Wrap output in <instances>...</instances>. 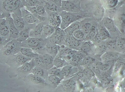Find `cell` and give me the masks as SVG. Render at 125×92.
<instances>
[{"instance_id":"obj_51","label":"cell","mask_w":125,"mask_h":92,"mask_svg":"<svg viewBox=\"0 0 125 92\" xmlns=\"http://www.w3.org/2000/svg\"><path fill=\"white\" fill-rule=\"evenodd\" d=\"M9 41L5 38L0 35V45L6 44Z\"/></svg>"},{"instance_id":"obj_21","label":"cell","mask_w":125,"mask_h":92,"mask_svg":"<svg viewBox=\"0 0 125 92\" xmlns=\"http://www.w3.org/2000/svg\"><path fill=\"white\" fill-rule=\"evenodd\" d=\"M31 73L42 77L47 82L49 75L48 70L36 66L33 68Z\"/></svg>"},{"instance_id":"obj_50","label":"cell","mask_w":125,"mask_h":92,"mask_svg":"<svg viewBox=\"0 0 125 92\" xmlns=\"http://www.w3.org/2000/svg\"><path fill=\"white\" fill-rule=\"evenodd\" d=\"M46 1L52 2L59 7H61L62 0H44Z\"/></svg>"},{"instance_id":"obj_34","label":"cell","mask_w":125,"mask_h":92,"mask_svg":"<svg viewBox=\"0 0 125 92\" xmlns=\"http://www.w3.org/2000/svg\"><path fill=\"white\" fill-rule=\"evenodd\" d=\"M98 32L102 41L106 39L110 36L109 33L105 28L102 27Z\"/></svg>"},{"instance_id":"obj_53","label":"cell","mask_w":125,"mask_h":92,"mask_svg":"<svg viewBox=\"0 0 125 92\" xmlns=\"http://www.w3.org/2000/svg\"><path fill=\"white\" fill-rule=\"evenodd\" d=\"M44 0H39L40 1V2H42V1Z\"/></svg>"},{"instance_id":"obj_27","label":"cell","mask_w":125,"mask_h":92,"mask_svg":"<svg viewBox=\"0 0 125 92\" xmlns=\"http://www.w3.org/2000/svg\"><path fill=\"white\" fill-rule=\"evenodd\" d=\"M20 52L23 55L32 58H38L41 55L28 48L21 47Z\"/></svg>"},{"instance_id":"obj_41","label":"cell","mask_w":125,"mask_h":92,"mask_svg":"<svg viewBox=\"0 0 125 92\" xmlns=\"http://www.w3.org/2000/svg\"><path fill=\"white\" fill-rule=\"evenodd\" d=\"M84 73L85 75L89 79H91L94 75V73L92 70L89 68H86L84 70Z\"/></svg>"},{"instance_id":"obj_35","label":"cell","mask_w":125,"mask_h":92,"mask_svg":"<svg viewBox=\"0 0 125 92\" xmlns=\"http://www.w3.org/2000/svg\"><path fill=\"white\" fill-rule=\"evenodd\" d=\"M117 48L120 50L125 49V38L119 37L116 42Z\"/></svg>"},{"instance_id":"obj_43","label":"cell","mask_w":125,"mask_h":92,"mask_svg":"<svg viewBox=\"0 0 125 92\" xmlns=\"http://www.w3.org/2000/svg\"><path fill=\"white\" fill-rule=\"evenodd\" d=\"M93 61L92 58L89 56H86L84 58L82 62L84 65H88L92 63Z\"/></svg>"},{"instance_id":"obj_49","label":"cell","mask_w":125,"mask_h":92,"mask_svg":"<svg viewBox=\"0 0 125 92\" xmlns=\"http://www.w3.org/2000/svg\"><path fill=\"white\" fill-rule=\"evenodd\" d=\"M99 67L101 70L103 71H106L109 68V65L108 64H103L101 65Z\"/></svg>"},{"instance_id":"obj_40","label":"cell","mask_w":125,"mask_h":92,"mask_svg":"<svg viewBox=\"0 0 125 92\" xmlns=\"http://www.w3.org/2000/svg\"><path fill=\"white\" fill-rule=\"evenodd\" d=\"M92 25L90 23H87L84 24L82 27L83 31L87 34L90 31Z\"/></svg>"},{"instance_id":"obj_4","label":"cell","mask_w":125,"mask_h":92,"mask_svg":"<svg viewBox=\"0 0 125 92\" xmlns=\"http://www.w3.org/2000/svg\"><path fill=\"white\" fill-rule=\"evenodd\" d=\"M60 7L62 11L77 13L80 10V3L79 0H62Z\"/></svg>"},{"instance_id":"obj_8","label":"cell","mask_w":125,"mask_h":92,"mask_svg":"<svg viewBox=\"0 0 125 92\" xmlns=\"http://www.w3.org/2000/svg\"><path fill=\"white\" fill-rule=\"evenodd\" d=\"M48 24L54 27H60L61 20L59 13L46 10Z\"/></svg>"},{"instance_id":"obj_10","label":"cell","mask_w":125,"mask_h":92,"mask_svg":"<svg viewBox=\"0 0 125 92\" xmlns=\"http://www.w3.org/2000/svg\"><path fill=\"white\" fill-rule=\"evenodd\" d=\"M8 24L10 33L9 41L18 39L19 31L16 27L11 16L5 18Z\"/></svg>"},{"instance_id":"obj_17","label":"cell","mask_w":125,"mask_h":92,"mask_svg":"<svg viewBox=\"0 0 125 92\" xmlns=\"http://www.w3.org/2000/svg\"><path fill=\"white\" fill-rule=\"evenodd\" d=\"M75 73L74 68L72 65L68 64L63 67L61 71V79L62 80L64 79L70 77Z\"/></svg>"},{"instance_id":"obj_46","label":"cell","mask_w":125,"mask_h":92,"mask_svg":"<svg viewBox=\"0 0 125 92\" xmlns=\"http://www.w3.org/2000/svg\"><path fill=\"white\" fill-rule=\"evenodd\" d=\"M92 39L94 42L96 43H100L102 41V38L99 34L98 31Z\"/></svg>"},{"instance_id":"obj_33","label":"cell","mask_w":125,"mask_h":92,"mask_svg":"<svg viewBox=\"0 0 125 92\" xmlns=\"http://www.w3.org/2000/svg\"><path fill=\"white\" fill-rule=\"evenodd\" d=\"M62 68H58L54 66L48 70L49 75H54L60 78L61 76V71Z\"/></svg>"},{"instance_id":"obj_1","label":"cell","mask_w":125,"mask_h":92,"mask_svg":"<svg viewBox=\"0 0 125 92\" xmlns=\"http://www.w3.org/2000/svg\"><path fill=\"white\" fill-rule=\"evenodd\" d=\"M24 6L21 0H0V13L4 18L11 13L22 17L21 9Z\"/></svg>"},{"instance_id":"obj_2","label":"cell","mask_w":125,"mask_h":92,"mask_svg":"<svg viewBox=\"0 0 125 92\" xmlns=\"http://www.w3.org/2000/svg\"><path fill=\"white\" fill-rule=\"evenodd\" d=\"M49 42L47 38L29 37L21 43V47L31 49L35 52L42 55L46 53L45 47Z\"/></svg>"},{"instance_id":"obj_31","label":"cell","mask_w":125,"mask_h":92,"mask_svg":"<svg viewBox=\"0 0 125 92\" xmlns=\"http://www.w3.org/2000/svg\"><path fill=\"white\" fill-rule=\"evenodd\" d=\"M38 14L42 17L47 18V13L43 6V1L39 5L35 7Z\"/></svg>"},{"instance_id":"obj_48","label":"cell","mask_w":125,"mask_h":92,"mask_svg":"<svg viewBox=\"0 0 125 92\" xmlns=\"http://www.w3.org/2000/svg\"><path fill=\"white\" fill-rule=\"evenodd\" d=\"M110 78L109 75H103L101 79V81L104 83H106L110 81Z\"/></svg>"},{"instance_id":"obj_13","label":"cell","mask_w":125,"mask_h":92,"mask_svg":"<svg viewBox=\"0 0 125 92\" xmlns=\"http://www.w3.org/2000/svg\"><path fill=\"white\" fill-rule=\"evenodd\" d=\"M81 41L72 35H66L63 45L72 49L76 48L80 45Z\"/></svg>"},{"instance_id":"obj_38","label":"cell","mask_w":125,"mask_h":92,"mask_svg":"<svg viewBox=\"0 0 125 92\" xmlns=\"http://www.w3.org/2000/svg\"><path fill=\"white\" fill-rule=\"evenodd\" d=\"M96 33L95 27L92 25L90 31L86 35V38L88 40H92Z\"/></svg>"},{"instance_id":"obj_6","label":"cell","mask_w":125,"mask_h":92,"mask_svg":"<svg viewBox=\"0 0 125 92\" xmlns=\"http://www.w3.org/2000/svg\"><path fill=\"white\" fill-rule=\"evenodd\" d=\"M21 42L17 39L8 42L2 49V51L6 55L20 52Z\"/></svg>"},{"instance_id":"obj_25","label":"cell","mask_w":125,"mask_h":92,"mask_svg":"<svg viewBox=\"0 0 125 92\" xmlns=\"http://www.w3.org/2000/svg\"><path fill=\"white\" fill-rule=\"evenodd\" d=\"M103 24L105 28L110 32H114L116 31L115 25L113 20L109 17L106 18L104 20Z\"/></svg>"},{"instance_id":"obj_11","label":"cell","mask_w":125,"mask_h":92,"mask_svg":"<svg viewBox=\"0 0 125 92\" xmlns=\"http://www.w3.org/2000/svg\"><path fill=\"white\" fill-rule=\"evenodd\" d=\"M23 8L21 9L22 17L26 24H37L40 22L31 12Z\"/></svg>"},{"instance_id":"obj_14","label":"cell","mask_w":125,"mask_h":92,"mask_svg":"<svg viewBox=\"0 0 125 92\" xmlns=\"http://www.w3.org/2000/svg\"><path fill=\"white\" fill-rule=\"evenodd\" d=\"M0 35L9 41L10 35L8 25L4 18L0 19Z\"/></svg>"},{"instance_id":"obj_19","label":"cell","mask_w":125,"mask_h":92,"mask_svg":"<svg viewBox=\"0 0 125 92\" xmlns=\"http://www.w3.org/2000/svg\"><path fill=\"white\" fill-rule=\"evenodd\" d=\"M40 58L45 65L47 70L54 66L53 61L54 58L48 53H45L41 55Z\"/></svg>"},{"instance_id":"obj_45","label":"cell","mask_w":125,"mask_h":92,"mask_svg":"<svg viewBox=\"0 0 125 92\" xmlns=\"http://www.w3.org/2000/svg\"><path fill=\"white\" fill-rule=\"evenodd\" d=\"M107 49V44L106 43H100L98 46V50L101 52L105 51Z\"/></svg>"},{"instance_id":"obj_28","label":"cell","mask_w":125,"mask_h":92,"mask_svg":"<svg viewBox=\"0 0 125 92\" xmlns=\"http://www.w3.org/2000/svg\"><path fill=\"white\" fill-rule=\"evenodd\" d=\"M62 80L57 76L53 75H49L47 82L52 86L56 88Z\"/></svg>"},{"instance_id":"obj_30","label":"cell","mask_w":125,"mask_h":92,"mask_svg":"<svg viewBox=\"0 0 125 92\" xmlns=\"http://www.w3.org/2000/svg\"><path fill=\"white\" fill-rule=\"evenodd\" d=\"M116 53L113 52H107L104 54L102 59L104 61L108 62L113 60L117 57Z\"/></svg>"},{"instance_id":"obj_32","label":"cell","mask_w":125,"mask_h":92,"mask_svg":"<svg viewBox=\"0 0 125 92\" xmlns=\"http://www.w3.org/2000/svg\"><path fill=\"white\" fill-rule=\"evenodd\" d=\"M24 6L35 7L41 3L39 0H21Z\"/></svg>"},{"instance_id":"obj_23","label":"cell","mask_w":125,"mask_h":92,"mask_svg":"<svg viewBox=\"0 0 125 92\" xmlns=\"http://www.w3.org/2000/svg\"><path fill=\"white\" fill-rule=\"evenodd\" d=\"M43 6L45 10L53 12L60 13L62 11L60 7H59L55 4L45 0L43 1Z\"/></svg>"},{"instance_id":"obj_22","label":"cell","mask_w":125,"mask_h":92,"mask_svg":"<svg viewBox=\"0 0 125 92\" xmlns=\"http://www.w3.org/2000/svg\"><path fill=\"white\" fill-rule=\"evenodd\" d=\"M32 59L23 55L20 52V54L17 55L12 59V61L17 65L21 66L24 63L30 61Z\"/></svg>"},{"instance_id":"obj_36","label":"cell","mask_w":125,"mask_h":92,"mask_svg":"<svg viewBox=\"0 0 125 92\" xmlns=\"http://www.w3.org/2000/svg\"><path fill=\"white\" fill-rule=\"evenodd\" d=\"M92 47V44L89 41H86L84 42L81 46L80 47L81 50L84 52L89 51L91 50Z\"/></svg>"},{"instance_id":"obj_42","label":"cell","mask_w":125,"mask_h":92,"mask_svg":"<svg viewBox=\"0 0 125 92\" xmlns=\"http://www.w3.org/2000/svg\"><path fill=\"white\" fill-rule=\"evenodd\" d=\"M83 75V74L81 72H78L71 76L70 78L74 81H77L80 79Z\"/></svg>"},{"instance_id":"obj_37","label":"cell","mask_w":125,"mask_h":92,"mask_svg":"<svg viewBox=\"0 0 125 92\" xmlns=\"http://www.w3.org/2000/svg\"><path fill=\"white\" fill-rule=\"evenodd\" d=\"M73 36L76 39H78L83 38L84 36V32L80 29L75 30L73 33Z\"/></svg>"},{"instance_id":"obj_18","label":"cell","mask_w":125,"mask_h":92,"mask_svg":"<svg viewBox=\"0 0 125 92\" xmlns=\"http://www.w3.org/2000/svg\"><path fill=\"white\" fill-rule=\"evenodd\" d=\"M26 77L32 83L37 84L46 85L48 84L46 81L42 77L31 73Z\"/></svg>"},{"instance_id":"obj_9","label":"cell","mask_w":125,"mask_h":92,"mask_svg":"<svg viewBox=\"0 0 125 92\" xmlns=\"http://www.w3.org/2000/svg\"><path fill=\"white\" fill-rule=\"evenodd\" d=\"M36 66L35 58H32L30 61L24 63L19 68L18 71L21 75L26 77L31 73L33 68Z\"/></svg>"},{"instance_id":"obj_5","label":"cell","mask_w":125,"mask_h":92,"mask_svg":"<svg viewBox=\"0 0 125 92\" xmlns=\"http://www.w3.org/2000/svg\"><path fill=\"white\" fill-rule=\"evenodd\" d=\"M66 36L64 30L56 27L54 32L48 37L49 42L60 46L63 45Z\"/></svg>"},{"instance_id":"obj_3","label":"cell","mask_w":125,"mask_h":92,"mask_svg":"<svg viewBox=\"0 0 125 92\" xmlns=\"http://www.w3.org/2000/svg\"><path fill=\"white\" fill-rule=\"evenodd\" d=\"M77 13H72L63 11L59 13L61 20L60 27L64 30L71 23L77 21L80 17L79 15L77 14Z\"/></svg>"},{"instance_id":"obj_16","label":"cell","mask_w":125,"mask_h":92,"mask_svg":"<svg viewBox=\"0 0 125 92\" xmlns=\"http://www.w3.org/2000/svg\"><path fill=\"white\" fill-rule=\"evenodd\" d=\"M60 48V46L49 42L45 47L46 53L50 55L54 58L58 54Z\"/></svg>"},{"instance_id":"obj_20","label":"cell","mask_w":125,"mask_h":92,"mask_svg":"<svg viewBox=\"0 0 125 92\" xmlns=\"http://www.w3.org/2000/svg\"><path fill=\"white\" fill-rule=\"evenodd\" d=\"M11 15L14 24L19 31V32L23 29L26 24L23 19L14 13H12Z\"/></svg>"},{"instance_id":"obj_7","label":"cell","mask_w":125,"mask_h":92,"mask_svg":"<svg viewBox=\"0 0 125 92\" xmlns=\"http://www.w3.org/2000/svg\"><path fill=\"white\" fill-rule=\"evenodd\" d=\"M75 81L70 78L61 81L56 88V91L61 92L73 91L75 89L76 85V83Z\"/></svg>"},{"instance_id":"obj_47","label":"cell","mask_w":125,"mask_h":92,"mask_svg":"<svg viewBox=\"0 0 125 92\" xmlns=\"http://www.w3.org/2000/svg\"><path fill=\"white\" fill-rule=\"evenodd\" d=\"M91 67L93 72L98 73L99 72V67L97 64L95 63L92 64L91 65Z\"/></svg>"},{"instance_id":"obj_52","label":"cell","mask_w":125,"mask_h":92,"mask_svg":"<svg viewBox=\"0 0 125 92\" xmlns=\"http://www.w3.org/2000/svg\"><path fill=\"white\" fill-rule=\"evenodd\" d=\"M4 18L2 17L1 14L0 13V19H2V18Z\"/></svg>"},{"instance_id":"obj_15","label":"cell","mask_w":125,"mask_h":92,"mask_svg":"<svg viewBox=\"0 0 125 92\" xmlns=\"http://www.w3.org/2000/svg\"><path fill=\"white\" fill-rule=\"evenodd\" d=\"M47 24H48L46 22H40L31 31L29 37L41 38L43 28L45 25Z\"/></svg>"},{"instance_id":"obj_44","label":"cell","mask_w":125,"mask_h":92,"mask_svg":"<svg viewBox=\"0 0 125 92\" xmlns=\"http://www.w3.org/2000/svg\"><path fill=\"white\" fill-rule=\"evenodd\" d=\"M107 48L110 49L114 50H116L117 48V47L116 42H110L106 43Z\"/></svg>"},{"instance_id":"obj_29","label":"cell","mask_w":125,"mask_h":92,"mask_svg":"<svg viewBox=\"0 0 125 92\" xmlns=\"http://www.w3.org/2000/svg\"><path fill=\"white\" fill-rule=\"evenodd\" d=\"M69 64L63 58L59 56L57 54L54 58L53 64L54 66L58 68H61Z\"/></svg>"},{"instance_id":"obj_26","label":"cell","mask_w":125,"mask_h":92,"mask_svg":"<svg viewBox=\"0 0 125 92\" xmlns=\"http://www.w3.org/2000/svg\"><path fill=\"white\" fill-rule=\"evenodd\" d=\"M80 23L77 21L70 24L64 30L66 35H72L73 32L75 30L79 29Z\"/></svg>"},{"instance_id":"obj_39","label":"cell","mask_w":125,"mask_h":92,"mask_svg":"<svg viewBox=\"0 0 125 92\" xmlns=\"http://www.w3.org/2000/svg\"><path fill=\"white\" fill-rule=\"evenodd\" d=\"M103 3L109 8L115 6L117 2V0H102Z\"/></svg>"},{"instance_id":"obj_12","label":"cell","mask_w":125,"mask_h":92,"mask_svg":"<svg viewBox=\"0 0 125 92\" xmlns=\"http://www.w3.org/2000/svg\"><path fill=\"white\" fill-rule=\"evenodd\" d=\"M35 24H26L24 28L19 31L18 38L21 42L25 41L29 37L31 31L36 25Z\"/></svg>"},{"instance_id":"obj_24","label":"cell","mask_w":125,"mask_h":92,"mask_svg":"<svg viewBox=\"0 0 125 92\" xmlns=\"http://www.w3.org/2000/svg\"><path fill=\"white\" fill-rule=\"evenodd\" d=\"M56 28L48 24L43 27L41 38H47L51 35L54 32Z\"/></svg>"}]
</instances>
